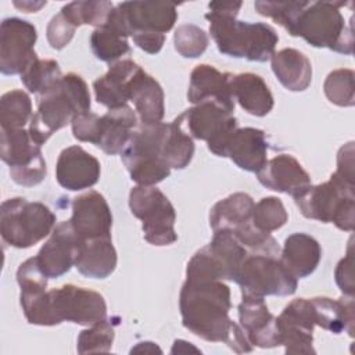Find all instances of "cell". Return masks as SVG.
<instances>
[{
    "label": "cell",
    "instance_id": "6da1fadb",
    "mask_svg": "<svg viewBox=\"0 0 355 355\" xmlns=\"http://www.w3.org/2000/svg\"><path fill=\"white\" fill-rule=\"evenodd\" d=\"M230 288L222 280H189L182 286L179 308L183 326L194 336L225 343L237 354L252 351L240 324L229 318Z\"/></svg>",
    "mask_w": 355,
    "mask_h": 355
},
{
    "label": "cell",
    "instance_id": "7a4b0ae2",
    "mask_svg": "<svg viewBox=\"0 0 355 355\" xmlns=\"http://www.w3.org/2000/svg\"><path fill=\"white\" fill-rule=\"evenodd\" d=\"M19 302L28 323L37 326H55L62 322L92 326L107 319L104 297L97 291L73 284L21 293Z\"/></svg>",
    "mask_w": 355,
    "mask_h": 355
},
{
    "label": "cell",
    "instance_id": "3957f363",
    "mask_svg": "<svg viewBox=\"0 0 355 355\" xmlns=\"http://www.w3.org/2000/svg\"><path fill=\"white\" fill-rule=\"evenodd\" d=\"M241 6L243 3L216 1L208 4L205 18L209 22L211 37L225 55L265 62L273 55L279 36L268 24L239 21Z\"/></svg>",
    "mask_w": 355,
    "mask_h": 355
},
{
    "label": "cell",
    "instance_id": "277c9868",
    "mask_svg": "<svg viewBox=\"0 0 355 355\" xmlns=\"http://www.w3.org/2000/svg\"><path fill=\"white\" fill-rule=\"evenodd\" d=\"M90 110V93L82 76L69 72L46 93L37 96V111L29 122L32 140L42 146L54 132L72 122L73 116Z\"/></svg>",
    "mask_w": 355,
    "mask_h": 355
},
{
    "label": "cell",
    "instance_id": "5b68a950",
    "mask_svg": "<svg viewBox=\"0 0 355 355\" xmlns=\"http://www.w3.org/2000/svg\"><path fill=\"white\" fill-rule=\"evenodd\" d=\"M355 182L331 173L324 183L309 186L294 197L301 214L308 219L334 223L340 230L352 232L355 225Z\"/></svg>",
    "mask_w": 355,
    "mask_h": 355
},
{
    "label": "cell",
    "instance_id": "8992f818",
    "mask_svg": "<svg viewBox=\"0 0 355 355\" xmlns=\"http://www.w3.org/2000/svg\"><path fill=\"white\" fill-rule=\"evenodd\" d=\"M345 1H308L298 19L297 36L313 47H327L336 53H354L352 17L345 22L340 8Z\"/></svg>",
    "mask_w": 355,
    "mask_h": 355
},
{
    "label": "cell",
    "instance_id": "52a82bcc",
    "mask_svg": "<svg viewBox=\"0 0 355 355\" xmlns=\"http://www.w3.org/2000/svg\"><path fill=\"white\" fill-rule=\"evenodd\" d=\"M166 123H140L121 153L130 179L139 186H155L171 175L162 158V140Z\"/></svg>",
    "mask_w": 355,
    "mask_h": 355
},
{
    "label": "cell",
    "instance_id": "ba28073f",
    "mask_svg": "<svg viewBox=\"0 0 355 355\" xmlns=\"http://www.w3.org/2000/svg\"><path fill=\"white\" fill-rule=\"evenodd\" d=\"M55 215L39 201L14 197L3 201L0 208L1 239L15 248H29L51 234Z\"/></svg>",
    "mask_w": 355,
    "mask_h": 355
},
{
    "label": "cell",
    "instance_id": "9c48e42d",
    "mask_svg": "<svg viewBox=\"0 0 355 355\" xmlns=\"http://www.w3.org/2000/svg\"><path fill=\"white\" fill-rule=\"evenodd\" d=\"M250 252L229 230L214 232L212 240L187 262L189 280H233Z\"/></svg>",
    "mask_w": 355,
    "mask_h": 355
},
{
    "label": "cell",
    "instance_id": "30bf717a",
    "mask_svg": "<svg viewBox=\"0 0 355 355\" xmlns=\"http://www.w3.org/2000/svg\"><path fill=\"white\" fill-rule=\"evenodd\" d=\"M130 212L143 222L144 240L153 245H169L178 240L176 212L169 198L155 186H135L129 193Z\"/></svg>",
    "mask_w": 355,
    "mask_h": 355
},
{
    "label": "cell",
    "instance_id": "8fae6325",
    "mask_svg": "<svg viewBox=\"0 0 355 355\" xmlns=\"http://www.w3.org/2000/svg\"><path fill=\"white\" fill-rule=\"evenodd\" d=\"M297 277L275 255L248 254L234 279L241 295H291L297 290Z\"/></svg>",
    "mask_w": 355,
    "mask_h": 355
},
{
    "label": "cell",
    "instance_id": "7c38bea8",
    "mask_svg": "<svg viewBox=\"0 0 355 355\" xmlns=\"http://www.w3.org/2000/svg\"><path fill=\"white\" fill-rule=\"evenodd\" d=\"M178 19V10L168 1H123L115 6L104 25L126 37L136 33H166Z\"/></svg>",
    "mask_w": 355,
    "mask_h": 355
},
{
    "label": "cell",
    "instance_id": "4fadbf2b",
    "mask_svg": "<svg viewBox=\"0 0 355 355\" xmlns=\"http://www.w3.org/2000/svg\"><path fill=\"white\" fill-rule=\"evenodd\" d=\"M0 155L10 168L11 179L19 186L32 187L46 178L47 166L40 146L25 128L1 129Z\"/></svg>",
    "mask_w": 355,
    "mask_h": 355
},
{
    "label": "cell",
    "instance_id": "5bb4252c",
    "mask_svg": "<svg viewBox=\"0 0 355 355\" xmlns=\"http://www.w3.org/2000/svg\"><path fill=\"white\" fill-rule=\"evenodd\" d=\"M183 128L198 140L207 141L208 150L218 157H226V147L237 129V119L233 112L226 111L216 103H200L180 115Z\"/></svg>",
    "mask_w": 355,
    "mask_h": 355
},
{
    "label": "cell",
    "instance_id": "9a60e30c",
    "mask_svg": "<svg viewBox=\"0 0 355 355\" xmlns=\"http://www.w3.org/2000/svg\"><path fill=\"white\" fill-rule=\"evenodd\" d=\"M36 28L21 18H4L0 25V71L3 75L22 73L36 58Z\"/></svg>",
    "mask_w": 355,
    "mask_h": 355
},
{
    "label": "cell",
    "instance_id": "2e32d148",
    "mask_svg": "<svg viewBox=\"0 0 355 355\" xmlns=\"http://www.w3.org/2000/svg\"><path fill=\"white\" fill-rule=\"evenodd\" d=\"M280 345L286 354H315V308L311 298H295L276 318Z\"/></svg>",
    "mask_w": 355,
    "mask_h": 355
},
{
    "label": "cell",
    "instance_id": "e0dca14e",
    "mask_svg": "<svg viewBox=\"0 0 355 355\" xmlns=\"http://www.w3.org/2000/svg\"><path fill=\"white\" fill-rule=\"evenodd\" d=\"M80 241L82 239L75 233L69 220L55 225L50 239L35 257L42 272L49 279H55L67 273L75 263Z\"/></svg>",
    "mask_w": 355,
    "mask_h": 355
},
{
    "label": "cell",
    "instance_id": "ac0fdd59",
    "mask_svg": "<svg viewBox=\"0 0 355 355\" xmlns=\"http://www.w3.org/2000/svg\"><path fill=\"white\" fill-rule=\"evenodd\" d=\"M69 222L82 240L111 237L112 214L104 196L96 190L73 198Z\"/></svg>",
    "mask_w": 355,
    "mask_h": 355
},
{
    "label": "cell",
    "instance_id": "d6986e66",
    "mask_svg": "<svg viewBox=\"0 0 355 355\" xmlns=\"http://www.w3.org/2000/svg\"><path fill=\"white\" fill-rule=\"evenodd\" d=\"M240 327L254 347L273 348L280 345L276 316H273L262 297L241 295L237 306Z\"/></svg>",
    "mask_w": 355,
    "mask_h": 355
},
{
    "label": "cell",
    "instance_id": "ffe728a7",
    "mask_svg": "<svg viewBox=\"0 0 355 355\" xmlns=\"http://www.w3.org/2000/svg\"><path fill=\"white\" fill-rule=\"evenodd\" d=\"M100 162L80 146L64 148L55 164V178L61 187L78 191L90 189L100 179Z\"/></svg>",
    "mask_w": 355,
    "mask_h": 355
},
{
    "label": "cell",
    "instance_id": "44dd1931",
    "mask_svg": "<svg viewBox=\"0 0 355 355\" xmlns=\"http://www.w3.org/2000/svg\"><path fill=\"white\" fill-rule=\"evenodd\" d=\"M257 178L266 189L290 194L293 198L311 186L309 173L290 154H280L268 159L257 172Z\"/></svg>",
    "mask_w": 355,
    "mask_h": 355
},
{
    "label": "cell",
    "instance_id": "7402d4cb",
    "mask_svg": "<svg viewBox=\"0 0 355 355\" xmlns=\"http://www.w3.org/2000/svg\"><path fill=\"white\" fill-rule=\"evenodd\" d=\"M232 73L220 72L208 64L197 65L190 73L187 98L190 103H216L229 112L234 111V98L230 89Z\"/></svg>",
    "mask_w": 355,
    "mask_h": 355
},
{
    "label": "cell",
    "instance_id": "603a6c76",
    "mask_svg": "<svg viewBox=\"0 0 355 355\" xmlns=\"http://www.w3.org/2000/svg\"><path fill=\"white\" fill-rule=\"evenodd\" d=\"M141 67L132 60L115 61L105 75L93 82L96 100L108 110L128 105L130 100V86L135 75Z\"/></svg>",
    "mask_w": 355,
    "mask_h": 355
},
{
    "label": "cell",
    "instance_id": "cb8c5ba5",
    "mask_svg": "<svg viewBox=\"0 0 355 355\" xmlns=\"http://www.w3.org/2000/svg\"><path fill=\"white\" fill-rule=\"evenodd\" d=\"M266 155V135L257 128H237L226 147V157L247 172L257 173L268 161Z\"/></svg>",
    "mask_w": 355,
    "mask_h": 355
},
{
    "label": "cell",
    "instance_id": "d4e9b609",
    "mask_svg": "<svg viewBox=\"0 0 355 355\" xmlns=\"http://www.w3.org/2000/svg\"><path fill=\"white\" fill-rule=\"evenodd\" d=\"M136 126L137 116L129 105L108 110L100 116L98 135L94 146L108 155L121 154Z\"/></svg>",
    "mask_w": 355,
    "mask_h": 355
},
{
    "label": "cell",
    "instance_id": "484cf974",
    "mask_svg": "<svg viewBox=\"0 0 355 355\" xmlns=\"http://www.w3.org/2000/svg\"><path fill=\"white\" fill-rule=\"evenodd\" d=\"M116 251L111 237L82 240L73 266L90 279H105L116 268Z\"/></svg>",
    "mask_w": 355,
    "mask_h": 355
},
{
    "label": "cell",
    "instance_id": "4316f807",
    "mask_svg": "<svg viewBox=\"0 0 355 355\" xmlns=\"http://www.w3.org/2000/svg\"><path fill=\"white\" fill-rule=\"evenodd\" d=\"M322 258V248L318 240L306 233L290 234L282 248L280 261L297 279L308 277L315 272Z\"/></svg>",
    "mask_w": 355,
    "mask_h": 355
},
{
    "label": "cell",
    "instance_id": "83f0119b",
    "mask_svg": "<svg viewBox=\"0 0 355 355\" xmlns=\"http://www.w3.org/2000/svg\"><path fill=\"white\" fill-rule=\"evenodd\" d=\"M230 89L234 101L251 115L265 116L273 108V96L265 80L257 73H232Z\"/></svg>",
    "mask_w": 355,
    "mask_h": 355
},
{
    "label": "cell",
    "instance_id": "f1b7e54d",
    "mask_svg": "<svg viewBox=\"0 0 355 355\" xmlns=\"http://www.w3.org/2000/svg\"><path fill=\"white\" fill-rule=\"evenodd\" d=\"M141 123L162 122L165 114L164 90L161 85L141 68L137 71L130 86V100Z\"/></svg>",
    "mask_w": 355,
    "mask_h": 355
},
{
    "label": "cell",
    "instance_id": "f546056e",
    "mask_svg": "<svg viewBox=\"0 0 355 355\" xmlns=\"http://www.w3.org/2000/svg\"><path fill=\"white\" fill-rule=\"evenodd\" d=\"M272 71L290 92H304L312 82V65L308 57L295 49L275 51L270 57Z\"/></svg>",
    "mask_w": 355,
    "mask_h": 355
},
{
    "label": "cell",
    "instance_id": "4dcf8cb0",
    "mask_svg": "<svg viewBox=\"0 0 355 355\" xmlns=\"http://www.w3.org/2000/svg\"><path fill=\"white\" fill-rule=\"evenodd\" d=\"M311 301L315 308L316 326H320L322 329L334 334L345 331L349 337L354 336V297L344 295L338 300L329 297H313Z\"/></svg>",
    "mask_w": 355,
    "mask_h": 355
},
{
    "label": "cell",
    "instance_id": "1f68e13d",
    "mask_svg": "<svg viewBox=\"0 0 355 355\" xmlns=\"http://www.w3.org/2000/svg\"><path fill=\"white\" fill-rule=\"evenodd\" d=\"M254 200L247 193H233L219 200L209 211V226L214 232H233L243 223L251 220Z\"/></svg>",
    "mask_w": 355,
    "mask_h": 355
},
{
    "label": "cell",
    "instance_id": "d6a6232c",
    "mask_svg": "<svg viewBox=\"0 0 355 355\" xmlns=\"http://www.w3.org/2000/svg\"><path fill=\"white\" fill-rule=\"evenodd\" d=\"M161 153L171 169H184L190 164L194 155V141L184 130L180 116L166 123Z\"/></svg>",
    "mask_w": 355,
    "mask_h": 355
},
{
    "label": "cell",
    "instance_id": "836d02e7",
    "mask_svg": "<svg viewBox=\"0 0 355 355\" xmlns=\"http://www.w3.org/2000/svg\"><path fill=\"white\" fill-rule=\"evenodd\" d=\"M90 47L96 58L111 64L130 51L128 37L111 25H103L92 32Z\"/></svg>",
    "mask_w": 355,
    "mask_h": 355
},
{
    "label": "cell",
    "instance_id": "e575fe53",
    "mask_svg": "<svg viewBox=\"0 0 355 355\" xmlns=\"http://www.w3.org/2000/svg\"><path fill=\"white\" fill-rule=\"evenodd\" d=\"M32 101L24 90H11L0 98L1 129H21L32 119Z\"/></svg>",
    "mask_w": 355,
    "mask_h": 355
},
{
    "label": "cell",
    "instance_id": "d590c367",
    "mask_svg": "<svg viewBox=\"0 0 355 355\" xmlns=\"http://www.w3.org/2000/svg\"><path fill=\"white\" fill-rule=\"evenodd\" d=\"M112 8L114 4L111 1H72L65 4L61 12L76 28L80 25L101 28L107 22Z\"/></svg>",
    "mask_w": 355,
    "mask_h": 355
},
{
    "label": "cell",
    "instance_id": "8d00e7d4",
    "mask_svg": "<svg viewBox=\"0 0 355 355\" xmlns=\"http://www.w3.org/2000/svg\"><path fill=\"white\" fill-rule=\"evenodd\" d=\"M308 1H255L254 7L258 14L272 18L283 26L291 36H297L298 19Z\"/></svg>",
    "mask_w": 355,
    "mask_h": 355
},
{
    "label": "cell",
    "instance_id": "74e56055",
    "mask_svg": "<svg viewBox=\"0 0 355 355\" xmlns=\"http://www.w3.org/2000/svg\"><path fill=\"white\" fill-rule=\"evenodd\" d=\"M19 76L25 87L37 96L50 90L62 78L57 61L39 58H36Z\"/></svg>",
    "mask_w": 355,
    "mask_h": 355
},
{
    "label": "cell",
    "instance_id": "f35d334b",
    "mask_svg": "<svg viewBox=\"0 0 355 355\" xmlns=\"http://www.w3.org/2000/svg\"><path fill=\"white\" fill-rule=\"evenodd\" d=\"M354 78L352 69L340 68L331 71L323 83L327 100L338 107H352L355 104Z\"/></svg>",
    "mask_w": 355,
    "mask_h": 355
},
{
    "label": "cell",
    "instance_id": "ab89813d",
    "mask_svg": "<svg viewBox=\"0 0 355 355\" xmlns=\"http://www.w3.org/2000/svg\"><path fill=\"white\" fill-rule=\"evenodd\" d=\"M288 219L287 211L277 197H263L254 204L251 222L252 225L266 233L280 229Z\"/></svg>",
    "mask_w": 355,
    "mask_h": 355
},
{
    "label": "cell",
    "instance_id": "60d3db41",
    "mask_svg": "<svg viewBox=\"0 0 355 355\" xmlns=\"http://www.w3.org/2000/svg\"><path fill=\"white\" fill-rule=\"evenodd\" d=\"M114 336V324L110 319H104L80 331V334L78 336L76 349L79 354L108 352L112 347Z\"/></svg>",
    "mask_w": 355,
    "mask_h": 355
},
{
    "label": "cell",
    "instance_id": "b9f144b4",
    "mask_svg": "<svg viewBox=\"0 0 355 355\" xmlns=\"http://www.w3.org/2000/svg\"><path fill=\"white\" fill-rule=\"evenodd\" d=\"M175 50L184 58L200 57L208 47L209 37L204 29L193 24L178 26L173 35Z\"/></svg>",
    "mask_w": 355,
    "mask_h": 355
},
{
    "label": "cell",
    "instance_id": "7bdbcfd3",
    "mask_svg": "<svg viewBox=\"0 0 355 355\" xmlns=\"http://www.w3.org/2000/svg\"><path fill=\"white\" fill-rule=\"evenodd\" d=\"M76 26H73L67 18L65 15L60 11L58 14H55L49 25H47V42L49 44L55 49V50H61L64 49L73 37Z\"/></svg>",
    "mask_w": 355,
    "mask_h": 355
},
{
    "label": "cell",
    "instance_id": "ee69618b",
    "mask_svg": "<svg viewBox=\"0 0 355 355\" xmlns=\"http://www.w3.org/2000/svg\"><path fill=\"white\" fill-rule=\"evenodd\" d=\"M71 126H72V133L75 139H78L79 141H87V143L96 144L98 126H100V116L97 114L90 111L80 112L73 116Z\"/></svg>",
    "mask_w": 355,
    "mask_h": 355
},
{
    "label": "cell",
    "instance_id": "f6af8a7d",
    "mask_svg": "<svg viewBox=\"0 0 355 355\" xmlns=\"http://www.w3.org/2000/svg\"><path fill=\"white\" fill-rule=\"evenodd\" d=\"M352 266H354V257H352L351 245H349L347 255L337 263V268L334 272L337 286L340 287V290L343 291L344 295H349V297H354V290H355Z\"/></svg>",
    "mask_w": 355,
    "mask_h": 355
},
{
    "label": "cell",
    "instance_id": "bcb514c9",
    "mask_svg": "<svg viewBox=\"0 0 355 355\" xmlns=\"http://www.w3.org/2000/svg\"><path fill=\"white\" fill-rule=\"evenodd\" d=\"M336 172L348 180H354V143L352 141L347 143L340 148L337 154Z\"/></svg>",
    "mask_w": 355,
    "mask_h": 355
},
{
    "label": "cell",
    "instance_id": "7dc6e473",
    "mask_svg": "<svg viewBox=\"0 0 355 355\" xmlns=\"http://www.w3.org/2000/svg\"><path fill=\"white\" fill-rule=\"evenodd\" d=\"M132 37L135 44L148 54H157L165 42V35L162 33H136Z\"/></svg>",
    "mask_w": 355,
    "mask_h": 355
},
{
    "label": "cell",
    "instance_id": "c3c4849f",
    "mask_svg": "<svg viewBox=\"0 0 355 355\" xmlns=\"http://www.w3.org/2000/svg\"><path fill=\"white\" fill-rule=\"evenodd\" d=\"M189 351H193V352H200V349L194 348L193 345H190V343L184 341V340H176L173 343V347L171 349V354H183V352H189Z\"/></svg>",
    "mask_w": 355,
    "mask_h": 355
},
{
    "label": "cell",
    "instance_id": "681fc988",
    "mask_svg": "<svg viewBox=\"0 0 355 355\" xmlns=\"http://www.w3.org/2000/svg\"><path fill=\"white\" fill-rule=\"evenodd\" d=\"M14 6L21 8L22 11L25 12H36L40 7L46 6V1H37V3H32V1H22V3H18V1H14Z\"/></svg>",
    "mask_w": 355,
    "mask_h": 355
},
{
    "label": "cell",
    "instance_id": "f907efd6",
    "mask_svg": "<svg viewBox=\"0 0 355 355\" xmlns=\"http://www.w3.org/2000/svg\"><path fill=\"white\" fill-rule=\"evenodd\" d=\"M161 352V349L150 341H144V343H139L135 348H132L130 352Z\"/></svg>",
    "mask_w": 355,
    "mask_h": 355
}]
</instances>
